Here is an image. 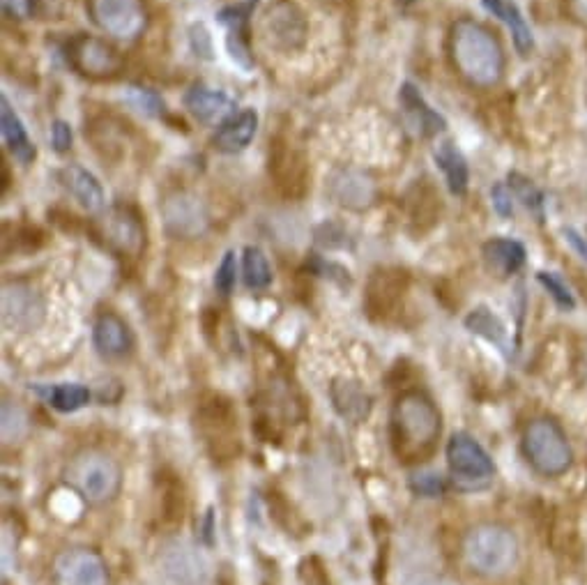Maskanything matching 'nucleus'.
Returning <instances> with one entry per match:
<instances>
[{
    "label": "nucleus",
    "instance_id": "nucleus-20",
    "mask_svg": "<svg viewBox=\"0 0 587 585\" xmlns=\"http://www.w3.org/2000/svg\"><path fill=\"white\" fill-rule=\"evenodd\" d=\"M0 127H3V139L7 148L12 150V155L19 159L21 164H30L35 157V143L30 141L24 123L17 116V111L12 109V104L7 102V97L0 100Z\"/></svg>",
    "mask_w": 587,
    "mask_h": 585
},
{
    "label": "nucleus",
    "instance_id": "nucleus-28",
    "mask_svg": "<svg viewBox=\"0 0 587 585\" xmlns=\"http://www.w3.org/2000/svg\"><path fill=\"white\" fill-rule=\"evenodd\" d=\"M242 275H245V284L254 291H263L270 286L272 270L268 263V256L263 254V249L247 247L245 258H242Z\"/></svg>",
    "mask_w": 587,
    "mask_h": 585
},
{
    "label": "nucleus",
    "instance_id": "nucleus-2",
    "mask_svg": "<svg viewBox=\"0 0 587 585\" xmlns=\"http://www.w3.org/2000/svg\"><path fill=\"white\" fill-rule=\"evenodd\" d=\"M442 431L440 410L422 392H406L392 408L394 450L406 461L422 459Z\"/></svg>",
    "mask_w": 587,
    "mask_h": 585
},
{
    "label": "nucleus",
    "instance_id": "nucleus-11",
    "mask_svg": "<svg viewBox=\"0 0 587 585\" xmlns=\"http://www.w3.org/2000/svg\"><path fill=\"white\" fill-rule=\"evenodd\" d=\"M44 321V302L33 286L14 284L3 286V325L10 332H33Z\"/></svg>",
    "mask_w": 587,
    "mask_h": 585
},
{
    "label": "nucleus",
    "instance_id": "nucleus-16",
    "mask_svg": "<svg viewBox=\"0 0 587 585\" xmlns=\"http://www.w3.org/2000/svg\"><path fill=\"white\" fill-rule=\"evenodd\" d=\"M332 404L337 408V413L343 420L360 424L369 417L371 413V399L369 394L364 392V387L355 381H348V378H337L330 387Z\"/></svg>",
    "mask_w": 587,
    "mask_h": 585
},
{
    "label": "nucleus",
    "instance_id": "nucleus-24",
    "mask_svg": "<svg viewBox=\"0 0 587 585\" xmlns=\"http://www.w3.org/2000/svg\"><path fill=\"white\" fill-rule=\"evenodd\" d=\"M433 157H436L440 171L445 173L449 192L456 196H463L465 192H468L470 171H468V162H465V157L461 155V150L456 148L452 141H445L436 148Z\"/></svg>",
    "mask_w": 587,
    "mask_h": 585
},
{
    "label": "nucleus",
    "instance_id": "nucleus-13",
    "mask_svg": "<svg viewBox=\"0 0 587 585\" xmlns=\"http://www.w3.org/2000/svg\"><path fill=\"white\" fill-rule=\"evenodd\" d=\"M95 348L104 357L118 360V357L129 355L134 346L132 332H129L127 323L118 314H102L97 318L95 330H93Z\"/></svg>",
    "mask_w": 587,
    "mask_h": 585
},
{
    "label": "nucleus",
    "instance_id": "nucleus-29",
    "mask_svg": "<svg viewBox=\"0 0 587 585\" xmlns=\"http://www.w3.org/2000/svg\"><path fill=\"white\" fill-rule=\"evenodd\" d=\"M109 235H111V242H116L123 252L139 254V249L143 245V231L136 219L127 215H116L111 219Z\"/></svg>",
    "mask_w": 587,
    "mask_h": 585
},
{
    "label": "nucleus",
    "instance_id": "nucleus-14",
    "mask_svg": "<svg viewBox=\"0 0 587 585\" xmlns=\"http://www.w3.org/2000/svg\"><path fill=\"white\" fill-rule=\"evenodd\" d=\"M164 219L169 231L173 235H180V238H192V235L203 233L205 222H208L201 203L192 199V196H175V199L166 203Z\"/></svg>",
    "mask_w": 587,
    "mask_h": 585
},
{
    "label": "nucleus",
    "instance_id": "nucleus-38",
    "mask_svg": "<svg viewBox=\"0 0 587 585\" xmlns=\"http://www.w3.org/2000/svg\"><path fill=\"white\" fill-rule=\"evenodd\" d=\"M512 189H507L505 185H495L493 189H491V199H493V208L498 210V215L500 217H509L512 215V210H514V205H512Z\"/></svg>",
    "mask_w": 587,
    "mask_h": 585
},
{
    "label": "nucleus",
    "instance_id": "nucleus-35",
    "mask_svg": "<svg viewBox=\"0 0 587 585\" xmlns=\"http://www.w3.org/2000/svg\"><path fill=\"white\" fill-rule=\"evenodd\" d=\"M189 44H192V51L198 58L203 60H212L215 58V47H212V35L205 24H194L189 28Z\"/></svg>",
    "mask_w": 587,
    "mask_h": 585
},
{
    "label": "nucleus",
    "instance_id": "nucleus-31",
    "mask_svg": "<svg viewBox=\"0 0 587 585\" xmlns=\"http://www.w3.org/2000/svg\"><path fill=\"white\" fill-rule=\"evenodd\" d=\"M127 102L132 104L136 111L146 113V116H162V113H164V100L155 93V90L129 88L127 90Z\"/></svg>",
    "mask_w": 587,
    "mask_h": 585
},
{
    "label": "nucleus",
    "instance_id": "nucleus-6",
    "mask_svg": "<svg viewBox=\"0 0 587 585\" xmlns=\"http://www.w3.org/2000/svg\"><path fill=\"white\" fill-rule=\"evenodd\" d=\"M447 463L454 484L463 491H477L489 486L495 466L489 452L468 433H454L447 443Z\"/></svg>",
    "mask_w": 587,
    "mask_h": 585
},
{
    "label": "nucleus",
    "instance_id": "nucleus-40",
    "mask_svg": "<svg viewBox=\"0 0 587 585\" xmlns=\"http://www.w3.org/2000/svg\"><path fill=\"white\" fill-rule=\"evenodd\" d=\"M0 3H3V10L10 17L17 19H28L35 12V0H0Z\"/></svg>",
    "mask_w": 587,
    "mask_h": 585
},
{
    "label": "nucleus",
    "instance_id": "nucleus-30",
    "mask_svg": "<svg viewBox=\"0 0 587 585\" xmlns=\"http://www.w3.org/2000/svg\"><path fill=\"white\" fill-rule=\"evenodd\" d=\"M509 189L516 196L518 201H523V205L528 210L535 212V215L541 219V210H544V194L539 192V187L532 182L530 178L521 176V173H509Z\"/></svg>",
    "mask_w": 587,
    "mask_h": 585
},
{
    "label": "nucleus",
    "instance_id": "nucleus-15",
    "mask_svg": "<svg viewBox=\"0 0 587 585\" xmlns=\"http://www.w3.org/2000/svg\"><path fill=\"white\" fill-rule=\"evenodd\" d=\"M256 129H258V116L254 109H245L240 113H235L233 118H228L224 125L217 129L215 139V148L219 153H240V150H245L251 139L256 136Z\"/></svg>",
    "mask_w": 587,
    "mask_h": 585
},
{
    "label": "nucleus",
    "instance_id": "nucleus-8",
    "mask_svg": "<svg viewBox=\"0 0 587 585\" xmlns=\"http://www.w3.org/2000/svg\"><path fill=\"white\" fill-rule=\"evenodd\" d=\"M67 58L72 67L88 79H113L123 67L118 51L97 37L79 35L67 47Z\"/></svg>",
    "mask_w": 587,
    "mask_h": 585
},
{
    "label": "nucleus",
    "instance_id": "nucleus-1",
    "mask_svg": "<svg viewBox=\"0 0 587 585\" xmlns=\"http://www.w3.org/2000/svg\"><path fill=\"white\" fill-rule=\"evenodd\" d=\"M452 58L465 79L491 88L505 72V53L489 28L472 19L456 21L452 28Z\"/></svg>",
    "mask_w": 587,
    "mask_h": 585
},
{
    "label": "nucleus",
    "instance_id": "nucleus-39",
    "mask_svg": "<svg viewBox=\"0 0 587 585\" xmlns=\"http://www.w3.org/2000/svg\"><path fill=\"white\" fill-rule=\"evenodd\" d=\"M300 576H302L304 585H330V581H327V576L323 572V567L318 565V560H304Z\"/></svg>",
    "mask_w": 587,
    "mask_h": 585
},
{
    "label": "nucleus",
    "instance_id": "nucleus-5",
    "mask_svg": "<svg viewBox=\"0 0 587 585\" xmlns=\"http://www.w3.org/2000/svg\"><path fill=\"white\" fill-rule=\"evenodd\" d=\"M523 452L532 468L544 477H560L574 463L567 433L551 417L530 422L523 433Z\"/></svg>",
    "mask_w": 587,
    "mask_h": 585
},
{
    "label": "nucleus",
    "instance_id": "nucleus-26",
    "mask_svg": "<svg viewBox=\"0 0 587 585\" xmlns=\"http://www.w3.org/2000/svg\"><path fill=\"white\" fill-rule=\"evenodd\" d=\"M30 433V415L19 401L5 399L0 406V436L5 445H17Z\"/></svg>",
    "mask_w": 587,
    "mask_h": 585
},
{
    "label": "nucleus",
    "instance_id": "nucleus-23",
    "mask_svg": "<svg viewBox=\"0 0 587 585\" xmlns=\"http://www.w3.org/2000/svg\"><path fill=\"white\" fill-rule=\"evenodd\" d=\"M482 3L493 17H498L502 24L512 30L516 51L521 53V56H528L532 47H535V40H532V30L525 24L521 10H518L512 0H482Z\"/></svg>",
    "mask_w": 587,
    "mask_h": 585
},
{
    "label": "nucleus",
    "instance_id": "nucleus-17",
    "mask_svg": "<svg viewBox=\"0 0 587 585\" xmlns=\"http://www.w3.org/2000/svg\"><path fill=\"white\" fill-rule=\"evenodd\" d=\"M484 263L495 277L507 279L523 268L525 247L512 238H493L482 249Z\"/></svg>",
    "mask_w": 587,
    "mask_h": 585
},
{
    "label": "nucleus",
    "instance_id": "nucleus-41",
    "mask_svg": "<svg viewBox=\"0 0 587 585\" xmlns=\"http://www.w3.org/2000/svg\"><path fill=\"white\" fill-rule=\"evenodd\" d=\"M17 549V542H10V530L3 528V572H10L12 567V553Z\"/></svg>",
    "mask_w": 587,
    "mask_h": 585
},
{
    "label": "nucleus",
    "instance_id": "nucleus-42",
    "mask_svg": "<svg viewBox=\"0 0 587 585\" xmlns=\"http://www.w3.org/2000/svg\"><path fill=\"white\" fill-rule=\"evenodd\" d=\"M564 235H567L569 245L576 249L578 256H581L583 261H587V242H585V238H581V233H576L574 229H564Z\"/></svg>",
    "mask_w": 587,
    "mask_h": 585
},
{
    "label": "nucleus",
    "instance_id": "nucleus-22",
    "mask_svg": "<svg viewBox=\"0 0 587 585\" xmlns=\"http://www.w3.org/2000/svg\"><path fill=\"white\" fill-rule=\"evenodd\" d=\"M332 194L341 205H348V208H367V205L373 201V182L369 178H364L362 173L357 171H341L337 176L332 178Z\"/></svg>",
    "mask_w": 587,
    "mask_h": 585
},
{
    "label": "nucleus",
    "instance_id": "nucleus-32",
    "mask_svg": "<svg viewBox=\"0 0 587 585\" xmlns=\"http://www.w3.org/2000/svg\"><path fill=\"white\" fill-rule=\"evenodd\" d=\"M537 279H539V284L544 286L548 293H551V298L558 302L562 309H574L576 307L574 295H571L569 286L564 284V281L560 279V275H555V272H539Z\"/></svg>",
    "mask_w": 587,
    "mask_h": 585
},
{
    "label": "nucleus",
    "instance_id": "nucleus-37",
    "mask_svg": "<svg viewBox=\"0 0 587 585\" xmlns=\"http://www.w3.org/2000/svg\"><path fill=\"white\" fill-rule=\"evenodd\" d=\"M51 141L58 153H67L72 148V127L65 120H56L51 127Z\"/></svg>",
    "mask_w": 587,
    "mask_h": 585
},
{
    "label": "nucleus",
    "instance_id": "nucleus-27",
    "mask_svg": "<svg viewBox=\"0 0 587 585\" xmlns=\"http://www.w3.org/2000/svg\"><path fill=\"white\" fill-rule=\"evenodd\" d=\"M44 397H47L49 404L60 410V413H74V410L88 404L90 392L88 387H83L79 383H60L49 387V390L44 392Z\"/></svg>",
    "mask_w": 587,
    "mask_h": 585
},
{
    "label": "nucleus",
    "instance_id": "nucleus-3",
    "mask_svg": "<svg viewBox=\"0 0 587 585\" xmlns=\"http://www.w3.org/2000/svg\"><path fill=\"white\" fill-rule=\"evenodd\" d=\"M463 556L472 572L498 579L512 572L518 562V539L500 523H479L463 539Z\"/></svg>",
    "mask_w": 587,
    "mask_h": 585
},
{
    "label": "nucleus",
    "instance_id": "nucleus-19",
    "mask_svg": "<svg viewBox=\"0 0 587 585\" xmlns=\"http://www.w3.org/2000/svg\"><path fill=\"white\" fill-rule=\"evenodd\" d=\"M465 328H468L472 334L482 337L493 344L498 351L505 357H512V339H509V330L507 325L500 321V316H495L489 307H475L465 316Z\"/></svg>",
    "mask_w": 587,
    "mask_h": 585
},
{
    "label": "nucleus",
    "instance_id": "nucleus-36",
    "mask_svg": "<svg viewBox=\"0 0 587 585\" xmlns=\"http://www.w3.org/2000/svg\"><path fill=\"white\" fill-rule=\"evenodd\" d=\"M413 489L417 493H422V496H438V493L442 491V480L440 475L436 473H424V475H415L413 477Z\"/></svg>",
    "mask_w": 587,
    "mask_h": 585
},
{
    "label": "nucleus",
    "instance_id": "nucleus-21",
    "mask_svg": "<svg viewBox=\"0 0 587 585\" xmlns=\"http://www.w3.org/2000/svg\"><path fill=\"white\" fill-rule=\"evenodd\" d=\"M60 178H63L65 187L70 189L74 199L88 212L104 210V189L93 173L81 169V166H67V169L60 173Z\"/></svg>",
    "mask_w": 587,
    "mask_h": 585
},
{
    "label": "nucleus",
    "instance_id": "nucleus-7",
    "mask_svg": "<svg viewBox=\"0 0 587 585\" xmlns=\"http://www.w3.org/2000/svg\"><path fill=\"white\" fill-rule=\"evenodd\" d=\"M90 14L104 33L118 40H134L148 24L141 0H90Z\"/></svg>",
    "mask_w": 587,
    "mask_h": 585
},
{
    "label": "nucleus",
    "instance_id": "nucleus-10",
    "mask_svg": "<svg viewBox=\"0 0 587 585\" xmlns=\"http://www.w3.org/2000/svg\"><path fill=\"white\" fill-rule=\"evenodd\" d=\"M53 579L56 585H109V569L93 549L74 546L56 558Z\"/></svg>",
    "mask_w": 587,
    "mask_h": 585
},
{
    "label": "nucleus",
    "instance_id": "nucleus-33",
    "mask_svg": "<svg viewBox=\"0 0 587 585\" xmlns=\"http://www.w3.org/2000/svg\"><path fill=\"white\" fill-rule=\"evenodd\" d=\"M235 281H238V258L235 252H226L221 258L217 275H215V288L221 295H231L235 288Z\"/></svg>",
    "mask_w": 587,
    "mask_h": 585
},
{
    "label": "nucleus",
    "instance_id": "nucleus-12",
    "mask_svg": "<svg viewBox=\"0 0 587 585\" xmlns=\"http://www.w3.org/2000/svg\"><path fill=\"white\" fill-rule=\"evenodd\" d=\"M263 30L272 47L281 51L300 49L307 40V21L297 10V5L288 3V0H279L270 7L265 14Z\"/></svg>",
    "mask_w": 587,
    "mask_h": 585
},
{
    "label": "nucleus",
    "instance_id": "nucleus-4",
    "mask_svg": "<svg viewBox=\"0 0 587 585\" xmlns=\"http://www.w3.org/2000/svg\"><path fill=\"white\" fill-rule=\"evenodd\" d=\"M65 480L88 505H106L118 496L123 470L106 452L83 450L70 461Z\"/></svg>",
    "mask_w": 587,
    "mask_h": 585
},
{
    "label": "nucleus",
    "instance_id": "nucleus-43",
    "mask_svg": "<svg viewBox=\"0 0 587 585\" xmlns=\"http://www.w3.org/2000/svg\"><path fill=\"white\" fill-rule=\"evenodd\" d=\"M571 7H574L576 17L587 24V0H571Z\"/></svg>",
    "mask_w": 587,
    "mask_h": 585
},
{
    "label": "nucleus",
    "instance_id": "nucleus-25",
    "mask_svg": "<svg viewBox=\"0 0 587 585\" xmlns=\"http://www.w3.org/2000/svg\"><path fill=\"white\" fill-rule=\"evenodd\" d=\"M401 104H403V109L408 111V116L415 120L419 129H422L424 136L445 132V127H447L445 118H442L436 109H431V106L426 104V100L422 95H419V90L413 86V83H403Z\"/></svg>",
    "mask_w": 587,
    "mask_h": 585
},
{
    "label": "nucleus",
    "instance_id": "nucleus-9",
    "mask_svg": "<svg viewBox=\"0 0 587 585\" xmlns=\"http://www.w3.org/2000/svg\"><path fill=\"white\" fill-rule=\"evenodd\" d=\"M159 574L169 585H205L208 562L189 542L173 539L159 553Z\"/></svg>",
    "mask_w": 587,
    "mask_h": 585
},
{
    "label": "nucleus",
    "instance_id": "nucleus-18",
    "mask_svg": "<svg viewBox=\"0 0 587 585\" xmlns=\"http://www.w3.org/2000/svg\"><path fill=\"white\" fill-rule=\"evenodd\" d=\"M185 106L196 120H201V123H215V120L224 118L226 113L233 109L226 93L203 86V83H196V86L187 90Z\"/></svg>",
    "mask_w": 587,
    "mask_h": 585
},
{
    "label": "nucleus",
    "instance_id": "nucleus-34",
    "mask_svg": "<svg viewBox=\"0 0 587 585\" xmlns=\"http://www.w3.org/2000/svg\"><path fill=\"white\" fill-rule=\"evenodd\" d=\"M226 49L228 56H231L242 70H251V67H254V58H251L249 44L245 40V30H231L226 37Z\"/></svg>",
    "mask_w": 587,
    "mask_h": 585
}]
</instances>
